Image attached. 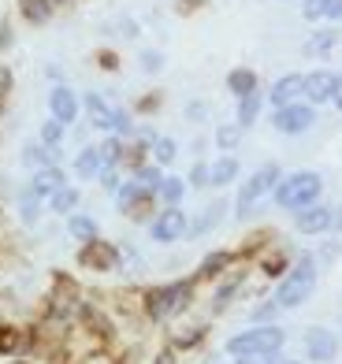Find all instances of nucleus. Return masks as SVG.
Returning <instances> with one entry per match:
<instances>
[{
  "mask_svg": "<svg viewBox=\"0 0 342 364\" xmlns=\"http://www.w3.org/2000/svg\"><path fill=\"white\" fill-rule=\"evenodd\" d=\"M316 127V108L309 101H294L287 108H272V130L283 138H301Z\"/></svg>",
  "mask_w": 342,
  "mask_h": 364,
  "instance_id": "423d86ee",
  "label": "nucleus"
},
{
  "mask_svg": "<svg viewBox=\"0 0 342 364\" xmlns=\"http://www.w3.org/2000/svg\"><path fill=\"white\" fill-rule=\"evenodd\" d=\"M324 11H328V0H301V19L316 23L324 19Z\"/></svg>",
  "mask_w": 342,
  "mask_h": 364,
  "instance_id": "37998d69",
  "label": "nucleus"
},
{
  "mask_svg": "<svg viewBox=\"0 0 342 364\" xmlns=\"http://www.w3.org/2000/svg\"><path fill=\"white\" fill-rule=\"evenodd\" d=\"M301 90H305V75L301 71H287L272 82V90H268V105L272 108H287V105H294L301 101Z\"/></svg>",
  "mask_w": 342,
  "mask_h": 364,
  "instance_id": "4468645a",
  "label": "nucleus"
},
{
  "mask_svg": "<svg viewBox=\"0 0 342 364\" xmlns=\"http://www.w3.org/2000/svg\"><path fill=\"white\" fill-rule=\"evenodd\" d=\"M78 264L90 272H116L123 264V250L105 242V238H97V242H86L82 250H78Z\"/></svg>",
  "mask_w": 342,
  "mask_h": 364,
  "instance_id": "6e6552de",
  "label": "nucleus"
},
{
  "mask_svg": "<svg viewBox=\"0 0 342 364\" xmlns=\"http://www.w3.org/2000/svg\"><path fill=\"white\" fill-rule=\"evenodd\" d=\"M190 230V216L183 212V205H160V212L149 220V238L156 245H175L183 242Z\"/></svg>",
  "mask_w": 342,
  "mask_h": 364,
  "instance_id": "0eeeda50",
  "label": "nucleus"
},
{
  "mask_svg": "<svg viewBox=\"0 0 342 364\" xmlns=\"http://www.w3.org/2000/svg\"><path fill=\"white\" fill-rule=\"evenodd\" d=\"M119 30H123V38H138V23L134 19H119Z\"/></svg>",
  "mask_w": 342,
  "mask_h": 364,
  "instance_id": "09e8293b",
  "label": "nucleus"
},
{
  "mask_svg": "<svg viewBox=\"0 0 342 364\" xmlns=\"http://www.w3.org/2000/svg\"><path fill=\"white\" fill-rule=\"evenodd\" d=\"M242 130L238 123H216V130H213V145L220 149V153H238V145H242Z\"/></svg>",
  "mask_w": 342,
  "mask_h": 364,
  "instance_id": "cd10ccee",
  "label": "nucleus"
},
{
  "mask_svg": "<svg viewBox=\"0 0 342 364\" xmlns=\"http://www.w3.org/2000/svg\"><path fill=\"white\" fill-rule=\"evenodd\" d=\"M38 141L48 145V149H63V141H68V127L56 123L53 115H48V119L41 123V130H38Z\"/></svg>",
  "mask_w": 342,
  "mask_h": 364,
  "instance_id": "473e14b6",
  "label": "nucleus"
},
{
  "mask_svg": "<svg viewBox=\"0 0 342 364\" xmlns=\"http://www.w3.org/2000/svg\"><path fill=\"white\" fill-rule=\"evenodd\" d=\"M335 227V205H309L301 212H294V230L305 238H320V235H328V230Z\"/></svg>",
  "mask_w": 342,
  "mask_h": 364,
  "instance_id": "1a4fd4ad",
  "label": "nucleus"
},
{
  "mask_svg": "<svg viewBox=\"0 0 342 364\" xmlns=\"http://www.w3.org/2000/svg\"><path fill=\"white\" fill-rule=\"evenodd\" d=\"M86 364H112L105 353H97V357H86Z\"/></svg>",
  "mask_w": 342,
  "mask_h": 364,
  "instance_id": "13d9d810",
  "label": "nucleus"
},
{
  "mask_svg": "<svg viewBox=\"0 0 342 364\" xmlns=\"http://www.w3.org/2000/svg\"><path fill=\"white\" fill-rule=\"evenodd\" d=\"M205 149H208V141H205V138H193V156L205 160Z\"/></svg>",
  "mask_w": 342,
  "mask_h": 364,
  "instance_id": "864d4df0",
  "label": "nucleus"
},
{
  "mask_svg": "<svg viewBox=\"0 0 342 364\" xmlns=\"http://www.w3.org/2000/svg\"><path fill=\"white\" fill-rule=\"evenodd\" d=\"M260 112H264V93H250V97H238V108H235V123L242 130H250L257 119H260Z\"/></svg>",
  "mask_w": 342,
  "mask_h": 364,
  "instance_id": "393cba45",
  "label": "nucleus"
},
{
  "mask_svg": "<svg viewBox=\"0 0 342 364\" xmlns=\"http://www.w3.org/2000/svg\"><path fill=\"white\" fill-rule=\"evenodd\" d=\"M156 364H175V357H171V353H160V357H156Z\"/></svg>",
  "mask_w": 342,
  "mask_h": 364,
  "instance_id": "052dcab7",
  "label": "nucleus"
},
{
  "mask_svg": "<svg viewBox=\"0 0 342 364\" xmlns=\"http://www.w3.org/2000/svg\"><path fill=\"white\" fill-rule=\"evenodd\" d=\"M45 75H48V78H53V82H56V86H60V82H63V71H60V68H48Z\"/></svg>",
  "mask_w": 342,
  "mask_h": 364,
  "instance_id": "5fc2aeb1",
  "label": "nucleus"
},
{
  "mask_svg": "<svg viewBox=\"0 0 342 364\" xmlns=\"http://www.w3.org/2000/svg\"><path fill=\"white\" fill-rule=\"evenodd\" d=\"M97 60H101V68H105V71H116V68H119L116 53H97Z\"/></svg>",
  "mask_w": 342,
  "mask_h": 364,
  "instance_id": "de8ad7c7",
  "label": "nucleus"
},
{
  "mask_svg": "<svg viewBox=\"0 0 342 364\" xmlns=\"http://www.w3.org/2000/svg\"><path fill=\"white\" fill-rule=\"evenodd\" d=\"M101 145V156L108 168H123V156H127V141L116 138V134H105V141H97Z\"/></svg>",
  "mask_w": 342,
  "mask_h": 364,
  "instance_id": "f704fd0d",
  "label": "nucleus"
},
{
  "mask_svg": "<svg viewBox=\"0 0 342 364\" xmlns=\"http://www.w3.org/2000/svg\"><path fill=\"white\" fill-rule=\"evenodd\" d=\"M138 63H141L145 75H160L164 71V53H160V48H145V53L138 56Z\"/></svg>",
  "mask_w": 342,
  "mask_h": 364,
  "instance_id": "ea45409f",
  "label": "nucleus"
},
{
  "mask_svg": "<svg viewBox=\"0 0 342 364\" xmlns=\"http://www.w3.org/2000/svg\"><path fill=\"white\" fill-rule=\"evenodd\" d=\"M53 0H19V15L30 23V26H45L53 19Z\"/></svg>",
  "mask_w": 342,
  "mask_h": 364,
  "instance_id": "c85d7f7f",
  "label": "nucleus"
},
{
  "mask_svg": "<svg viewBox=\"0 0 342 364\" xmlns=\"http://www.w3.org/2000/svg\"><path fill=\"white\" fill-rule=\"evenodd\" d=\"M68 168L63 164H53V168H41V171H30V182H26V190L38 197V201H48L60 186H68Z\"/></svg>",
  "mask_w": 342,
  "mask_h": 364,
  "instance_id": "f8f14e48",
  "label": "nucleus"
},
{
  "mask_svg": "<svg viewBox=\"0 0 342 364\" xmlns=\"http://www.w3.org/2000/svg\"><path fill=\"white\" fill-rule=\"evenodd\" d=\"M235 264V253L231 250H213V253H205L201 264H198V279H220L227 268Z\"/></svg>",
  "mask_w": 342,
  "mask_h": 364,
  "instance_id": "a878e982",
  "label": "nucleus"
},
{
  "mask_svg": "<svg viewBox=\"0 0 342 364\" xmlns=\"http://www.w3.org/2000/svg\"><path fill=\"white\" fill-rule=\"evenodd\" d=\"M134 130H138L134 112H130V108H112V134L130 141V138H134Z\"/></svg>",
  "mask_w": 342,
  "mask_h": 364,
  "instance_id": "72a5a7b5",
  "label": "nucleus"
},
{
  "mask_svg": "<svg viewBox=\"0 0 342 364\" xmlns=\"http://www.w3.org/2000/svg\"><path fill=\"white\" fill-rule=\"evenodd\" d=\"M238 290H242V279H227V283L213 294V309H216V312H223L227 305H231V297H235Z\"/></svg>",
  "mask_w": 342,
  "mask_h": 364,
  "instance_id": "58836bf2",
  "label": "nucleus"
},
{
  "mask_svg": "<svg viewBox=\"0 0 342 364\" xmlns=\"http://www.w3.org/2000/svg\"><path fill=\"white\" fill-rule=\"evenodd\" d=\"M160 105V97H145V101H138V112H153Z\"/></svg>",
  "mask_w": 342,
  "mask_h": 364,
  "instance_id": "603ef678",
  "label": "nucleus"
},
{
  "mask_svg": "<svg viewBox=\"0 0 342 364\" xmlns=\"http://www.w3.org/2000/svg\"><path fill=\"white\" fill-rule=\"evenodd\" d=\"M260 90V78H257V71L253 68H235V71H227V93L235 97H250V93H257Z\"/></svg>",
  "mask_w": 342,
  "mask_h": 364,
  "instance_id": "b1692460",
  "label": "nucleus"
},
{
  "mask_svg": "<svg viewBox=\"0 0 342 364\" xmlns=\"http://www.w3.org/2000/svg\"><path fill=\"white\" fill-rule=\"evenodd\" d=\"M108 168L105 156H101V145H82L75 153V164H71V175L78 182H97V175H101Z\"/></svg>",
  "mask_w": 342,
  "mask_h": 364,
  "instance_id": "dca6fc26",
  "label": "nucleus"
},
{
  "mask_svg": "<svg viewBox=\"0 0 342 364\" xmlns=\"http://www.w3.org/2000/svg\"><path fill=\"white\" fill-rule=\"evenodd\" d=\"M190 301H193V279H175V283L153 287L145 294V312H149V320H171Z\"/></svg>",
  "mask_w": 342,
  "mask_h": 364,
  "instance_id": "39448f33",
  "label": "nucleus"
},
{
  "mask_svg": "<svg viewBox=\"0 0 342 364\" xmlns=\"http://www.w3.org/2000/svg\"><path fill=\"white\" fill-rule=\"evenodd\" d=\"M19 346H23V331L19 327H0V357H15L19 353Z\"/></svg>",
  "mask_w": 342,
  "mask_h": 364,
  "instance_id": "e433bc0d",
  "label": "nucleus"
},
{
  "mask_svg": "<svg viewBox=\"0 0 342 364\" xmlns=\"http://www.w3.org/2000/svg\"><path fill=\"white\" fill-rule=\"evenodd\" d=\"M4 48H11V26L0 23V53H4Z\"/></svg>",
  "mask_w": 342,
  "mask_h": 364,
  "instance_id": "8fccbe9b",
  "label": "nucleus"
},
{
  "mask_svg": "<svg viewBox=\"0 0 342 364\" xmlns=\"http://www.w3.org/2000/svg\"><path fill=\"white\" fill-rule=\"evenodd\" d=\"M331 230H342V205H335V227Z\"/></svg>",
  "mask_w": 342,
  "mask_h": 364,
  "instance_id": "bf43d9fd",
  "label": "nucleus"
},
{
  "mask_svg": "<svg viewBox=\"0 0 342 364\" xmlns=\"http://www.w3.org/2000/svg\"><path fill=\"white\" fill-rule=\"evenodd\" d=\"M68 235H71L78 245L97 242V238H101V223H97L90 212H71V216H68Z\"/></svg>",
  "mask_w": 342,
  "mask_h": 364,
  "instance_id": "4be33fe9",
  "label": "nucleus"
},
{
  "mask_svg": "<svg viewBox=\"0 0 342 364\" xmlns=\"http://www.w3.org/2000/svg\"><path fill=\"white\" fill-rule=\"evenodd\" d=\"M301 342H305V357L313 364H331L338 357V335L328 327H309Z\"/></svg>",
  "mask_w": 342,
  "mask_h": 364,
  "instance_id": "9b49d317",
  "label": "nucleus"
},
{
  "mask_svg": "<svg viewBox=\"0 0 342 364\" xmlns=\"http://www.w3.org/2000/svg\"><path fill=\"white\" fill-rule=\"evenodd\" d=\"M279 305H275V301H264V305H257L253 312H250V320L253 323H275V316H279Z\"/></svg>",
  "mask_w": 342,
  "mask_h": 364,
  "instance_id": "79ce46f5",
  "label": "nucleus"
},
{
  "mask_svg": "<svg viewBox=\"0 0 342 364\" xmlns=\"http://www.w3.org/2000/svg\"><path fill=\"white\" fill-rule=\"evenodd\" d=\"M145 197H153V193L145 190L141 182H134V178H123V186H119L116 193H112V201H116V212H119V216H127V212L134 208V205H141Z\"/></svg>",
  "mask_w": 342,
  "mask_h": 364,
  "instance_id": "5701e85b",
  "label": "nucleus"
},
{
  "mask_svg": "<svg viewBox=\"0 0 342 364\" xmlns=\"http://www.w3.org/2000/svg\"><path fill=\"white\" fill-rule=\"evenodd\" d=\"M183 178H186L190 190H208V160H193Z\"/></svg>",
  "mask_w": 342,
  "mask_h": 364,
  "instance_id": "4c0bfd02",
  "label": "nucleus"
},
{
  "mask_svg": "<svg viewBox=\"0 0 342 364\" xmlns=\"http://www.w3.org/2000/svg\"><path fill=\"white\" fill-rule=\"evenodd\" d=\"M201 338H205V327H190L186 335H178V338H175V346H178V350H190V346H198Z\"/></svg>",
  "mask_w": 342,
  "mask_h": 364,
  "instance_id": "c03bdc74",
  "label": "nucleus"
},
{
  "mask_svg": "<svg viewBox=\"0 0 342 364\" xmlns=\"http://www.w3.org/2000/svg\"><path fill=\"white\" fill-rule=\"evenodd\" d=\"M242 178V160L235 153H220L216 160H208V186L213 190H227Z\"/></svg>",
  "mask_w": 342,
  "mask_h": 364,
  "instance_id": "2eb2a0df",
  "label": "nucleus"
},
{
  "mask_svg": "<svg viewBox=\"0 0 342 364\" xmlns=\"http://www.w3.org/2000/svg\"><path fill=\"white\" fill-rule=\"evenodd\" d=\"M11 364H30V360H11Z\"/></svg>",
  "mask_w": 342,
  "mask_h": 364,
  "instance_id": "680f3d73",
  "label": "nucleus"
},
{
  "mask_svg": "<svg viewBox=\"0 0 342 364\" xmlns=\"http://www.w3.org/2000/svg\"><path fill=\"white\" fill-rule=\"evenodd\" d=\"M223 212H227V201H223V197H220V201H213V205H205L198 216L190 220L186 238H205V235H213V230L223 223Z\"/></svg>",
  "mask_w": 342,
  "mask_h": 364,
  "instance_id": "f3484780",
  "label": "nucleus"
},
{
  "mask_svg": "<svg viewBox=\"0 0 342 364\" xmlns=\"http://www.w3.org/2000/svg\"><path fill=\"white\" fill-rule=\"evenodd\" d=\"M53 4H68V0H53Z\"/></svg>",
  "mask_w": 342,
  "mask_h": 364,
  "instance_id": "e2e57ef3",
  "label": "nucleus"
},
{
  "mask_svg": "<svg viewBox=\"0 0 342 364\" xmlns=\"http://www.w3.org/2000/svg\"><path fill=\"white\" fill-rule=\"evenodd\" d=\"M78 205H82V190L71 186V182H68V186H60V190L45 201V208L53 212V216H63V220H68L71 212H78Z\"/></svg>",
  "mask_w": 342,
  "mask_h": 364,
  "instance_id": "412c9836",
  "label": "nucleus"
},
{
  "mask_svg": "<svg viewBox=\"0 0 342 364\" xmlns=\"http://www.w3.org/2000/svg\"><path fill=\"white\" fill-rule=\"evenodd\" d=\"M324 19L342 23V0H328V11H324Z\"/></svg>",
  "mask_w": 342,
  "mask_h": 364,
  "instance_id": "49530a36",
  "label": "nucleus"
},
{
  "mask_svg": "<svg viewBox=\"0 0 342 364\" xmlns=\"http://www.w3.org/2000/svg\"><path fill=\"white\" fill-rule=\"evenodd\" d=\"M112 108L116 105H108L101 93H86L82 97V112H86V119L93 130H105V134H112Z\"/></svg>",
  "mask_w": 342,
  "mask_h": 364,
  "instance_id": "a211bd4d",
  "label": "nucleus"
},
{
  "mask_svg": "<svg viewBox=\"0 0 342 364\" xmlns=\"http://www.w3.org/2000/svg\"><path fill=\"white\" fill-rule=\"evenodd\" d=\"M186 119H190V123H205V119H208V105H205V101H190V105H186Z\"/></svg>",
  "mask_w": 342,
  "mask_h": 364,
  "instance_id": "a18cd8bd",
  "label": "nucleus"
},
{
  "mask_svg": "<svg viewBox=\"0 0 342 364\" xmlns=\"http://www.w3.org/2000/svg\"><path fill=\"white\" fill-rule=\"evenodd\" d=\"M338 30L335 26H328V30H313V34L305 38V45H301V53L305 56H313V60H320V56H331L335 48H338Z\"/></svg>",
  "mask_w": 342,
  "mask_h": 364,
  "instance_id": "aec40b11",
  "label": "nucleus"
},
{
  "mask_svg": "<svg viewBox=\"0 0 342 364\" xmlns=\"http://www.w3.org/2000/svg\"><path fill=\"white\" fill-rule=\"evenodd\" d=\"M60 153H63V149H48V145H41V141H26L23 153H19V160H23V168L41 171V168H53V164H60Z\"/></svg>",
  "mask_w": 342,
  "mask_h": 364,
  "instance_id": "6ab92c4d",
  "label": "nucleus"
},
{
  "mask_svg": "<svg viewBox=\"0 0 342 364\" xmlns=\"http://www.w3.org/2000/svg\"><path fill=\"white\" fill-rule=\"evenodd\" d=\"M268 364H301V360H290V357H279V353H275V357H268Z\"/></svg>",
  "mask_w": 342,
  "mask_h": 364,
  "instance_id": "6e6d98bb",
  "label": "nucleus"
},
{
  "mask_svg": "<svg viewBox=\"0 0 342 364\" xmlns=\"http://www.w3.org/2000/svg\"><path fill=\"white\" fill-rule=\"evenodd\" d=\"M335 71L328 68H316V71H309L305 75V90H301V101H309L313 108L320 105H331V93H335Z\"/></svg>",
  "mask_w": 342,
  "mask_h": 364,
  "instance_id": "ddd939ff",
  "label": "nucleus"
},
{
  "mask_svg": "<svg viewBox=\"0 0 342 364\" xmlns=\"http://www.w3.org/2000/svg\"><path fill=\"white\" fill-rule=\"evenodd\" d=\"M264 357H235V364H260Z\"/></svg>",
  "mask_w": 342,
  "mask_h": 364,
  "instance_id": "4d7b16f0",
  "label": "nucleus"
},
{
  "mask_svg": "<svg viewBox=\"0 0 342 364\" xmlns=\"http://www.w3.org/2000/svg\"><path fill=\"white\" fill-rule=\"evenodd\" d=\"M164 168H160V164H153V160H145L141 164V168H134V171H130V178H134V182H141V186L145 190H149V193H156L160 190V182H164Z\"/></svg>",
  "mask_w": 342,
  "mask_h": 364,
  "instance_id": "2f4dec72",
  "label": "nucleus"
},
{
  "mask_svg": "<svg viewBox=\"0 0 342 364\" xmlns=\"http://www.w3.org/2000/svg\"><path fill=\"white\" fill-rule=\"evenodd\" d=\"M290 264H294V260H290L287 253H279V250H275V253H268L264 260H260V272H264L268 279H283Z\"/></svg>",
  "mask_w": 342,
  "mask_h": 364,
  "instance_id": "c9c22d12",
  "label": "nucleus"
},
{
  "mask_svg": "<svg viewBox=\"0 0 342 364\" xmlns=\"http://www.w3.org/2000/svg\"><path fill=\"white\" fill-rule=\"evenodd\" d=\"M149 160L153 164H160V168H171V164L178 160V141L171 138V134H160L156 141H153V149H149Z\"/></svg>",
  "mask_w": 342,
  "mask_h": 364,
  "instance_id": "c756f323",
  "label": "nucleus"
},
{
  "mask_svg": "<svg viewBox=\"0 0 342 364\" xmlns=\"http://www.w3.org/2000/svg\"><path fill=\"white\" fill-rule=\"evenodd\" d=\"M48 115H53L56 123H63V127H75L78 115H82V97L60 82V86L48 90Z\"/></svg>",
  "mask_w": 342,
  "mask_h": 364,
  "instance_id": "9d476101",
  "label": "nucleus"
},
{
  "mask_svg": "<svg viewBox=\"0 0 342 364\" xmlns=\"http://www.w3.org/2000/svg\"><path fill=\"white\" fill-rule=\"evenodd\" d=\"M316 279H320V260L313 253H298L294 264L287 268V275L279 279V287H275L272 301L279 309H301L309 297H313Z\"/></svg>",
  "mask_w": 342,
  "mask_h": 364,
  "instance_id": "f257e3e1",
  "label": "nucleus"
},
{
  "mask_svg": "<svg viewBox=\"0 0 342 364\" xmlns=\"http://www.w3.org/2000/svg\"><path fill=\"white\" fill-rule=\"evenodd\" d=\"M320 193H324V175L313 171V168H301V171H283L279 186H275V193H272V201H275V208H283V212H301L309 205H316Z\"/></svg>",
  "mask_w": 342,
  "mask_h": 364,
  "instance_id": "f03ea898",
  "label": "nucleus"
},
{
  "mask_svg": "<svg viewBox=\"0 0 342 364\" xmlns=\"http://www.w3.org/2000/svg\"><path fill=\"white\" fill-rule=\"evenodd\" d=\"M186 193H190V186H186L183 175H164V182H160V190H156V201L160 205H183Z\"/></svg>",
  "mask_w": 342,
  "mask_h": 364,
  "instance_id": "bb28decb",
  "label": "nucleus"
},
{
  "mask_svg": "<svg viewBox=\"0 0 342 364\" xmlns=\"http://www.w3.org/2000/svg\"><path fill=\"white\" fill-rule=\"evenodd\" d=\"M279 178H283V168L275 160L268 164H260L257 171H250V178H242L238 182V193H235V220H250L253 212L260 208V201H268V197L275 193V186H279Z\"/></svg>",
  "mask_w": 342,
  "mask_h": 364,
  "instance_id": "7ed1b4c3",
  "label": "nucleus"
},
{
  "mask_svg": "<svg viewBox=\"0 0 342 364\" xmlns=\"http://www.w3.org/2000/svg\"><path fill=\"white\" fill-rule=\"evenodd\" d=\"M287 346V331L279 323H253L250 331H238V335L227 338L223 350L231 357H275Z\"/></svg>",
  "mask_w": 342,
  "mask_h": 364,
  "instance_id": "20e7f679",
  "label": "nucleus"
},
{
  "mask_svg": "<svg viewBox=\"0 0 342 364\" xmlns=\"http://www.w3.org/2000/svg\"><path fill=\"white\" fill-rule=\"evenodd\" d=\"M97 186H101L105 193H116L123 186V168H105L101 175H97Z\"/></svg>",
  "mask_w": 342,
  "mask_h": 364,
  "instance_id": "a19ab883",
  "label": "nucleus"
},
{
  "mask_svg": "<svg viewBox=\"0 0 342 364\" xmlns=\"http://www.w3.org/2000/svg\"><path fill=\"white\" fill-rule=\"evenodd\" d=\"M45 212H48V208H45V201H38V197L23 186V190H19V220H23L26 227H34V223L45 216Z\"/></svg>",
  "mask_w": 342,
  "mask_h": 364,
  "instance_id": "7c9ffc66",
  "label": "nucleus"
},
{
  "mask_svg": "<svg viewBox=\"0 0 342 364\" xmlns=\"http://www.w3.org/2000/svg\"><path fill=\"white\" fill-rule=\"evenodd\" d=\"M331 105H335V108L342 112V75L335 78V93H331Z\"/></svg>",
  "mask_w": 342,
  "mask_h": 364,
  "instance_id": "3c124183",
  "label": "nucleus"
}]
</instances>
